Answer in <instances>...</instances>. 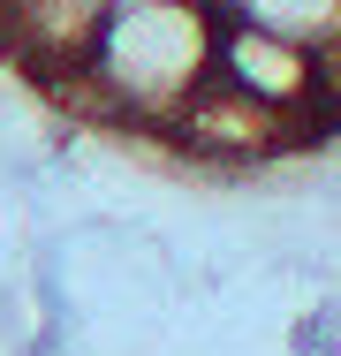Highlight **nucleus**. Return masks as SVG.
Here are the masks:
<instances>
[{"label":"nucleus","mask_w":341,"mask_h":356,"mask_svg":"<svg viewBox=\"0 0 341 356\" xmlns=\"http://www.w3.org/2000/svg\"><path fill=\"white\" fill-rule=\"evenodd\" d=\"M212 69H220V15L205 0H136L91 38L84 69L46 99L91 129L159 144L175 114L212 83Z\"/></svg>","instance_id":"nucleus-1"},{"label":"nucleus","mask_w":341,"mask_h":356,"mask_svg":"<svg viewBox=\"0 0 341 356\" xmlns=\"http://www.w3.org/2000/svg\"><path fill=\"white\" fill-rule=\"evenodd\" d=\"M159 144H167L182 167H212V175H251V167H273V159L311 152L273 106H258L251 91H235V83H220V76L175 114V129Z\"/></svg>","instance_id":"nucleus-2"},{"label":"nucleus","mask_w":341,"mask_h":356,"mask_svg":"<svg viewBox=\"0 0 341 356\" xmlns=\"http://www.w3.org/2000/svg\"><path fill=\"white\" fill-rule=\"evenodd\" d=\"M235 23H258L273 38L319 54L341 83V0H235Z\"/></svg>","instance_id":"nucleus-3"},{"label":"nucleus","mask_w":341,"mask_h":356,"mask_svg":"<svg viewBox=\"0 0 341 356\" xmlns=\"http://www.w3.org/2000/svg\"><path fill=\"white\" fill-rule=\"evenodd\" d=\"M205 8H212V15H235V0H205Z\"/></svg>","instance_id":"nucleus-4"}]
</instances>
